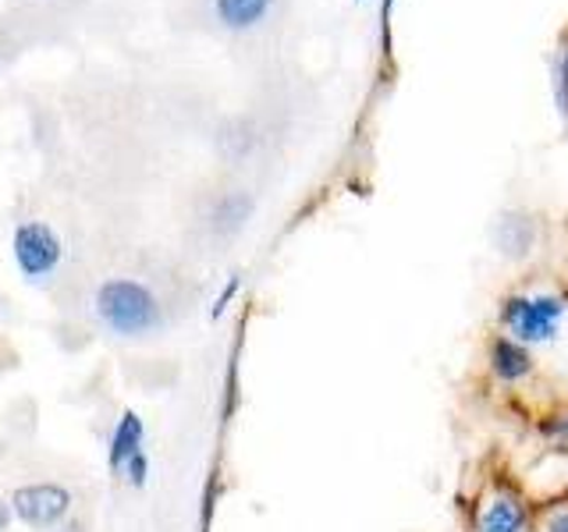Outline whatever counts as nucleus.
Masks as SVG:
<instances>
[{
  "mask_svg": "<svg viewBox=\"0 0 568 532\" xmlns=\"http://www.w3.org/2000/svg\"><path fill=\"white\" fill-rule=\"evenodd\" d=\"M121 475L129 479L132 487H142L146 483V475H150V461H146V451H139V454H132L129 461L121 466Z\"/></svg>",
  "mask_w": 568,
  "mask_h": 532,
  "instance_id": "nucleus-10",
  "label": "nucleus"
},
{
  "mask_svg": "<svg viewBox=\"0 0 568 532\" xmlns=\"http://www.w3.org/2000/svg\"><path fill=\"white\" fill-rule=\"evenodd\" d=\"M8 519H11V508H8L4 501H0V532L8 529Z\"/></svg>",
  "mask_w": 568,
  "mask_h": 532,
  "instance_id": "nucleus-14",
  "label": "nucleus"
},
{
  "mask_svg": "<svg viewBox=\"0 0 568 532\" xmlns=\"http://www.w3.org/2000/svg\"><path fill=\"white\" fill-rule=\"evenodd\" d=\"M544 532H568V511H555V514H550Z\"/></svg>",
  "mask_w": 568,
  "mask_h": 532,
  "instance_id": "nucleus-13",
  "label": "nucleus"
},
{
  "mask_svg": "<svg viewBox=\"0 0 568 532\" xmlns=\"http://www.w3.org/2000/svg\"><path fill=\"white\" fill-rule=\"evenodd\" d=\"M274 0H213V11L227 29H253L260 25Z\"/></svg>",
  "mask_w": 568,
  "mask_h": 532,
  "instance_id": "nucleus-8",
  "label": "nucleus"
},
{
  "mask_svg": "<svg viewBox=\"0 0 568 532\" xmlns=\"http://www.w3.org/2000/svg\"><path fill=\"white\" fill-rule=\"evenodd\" d=\"M540 437L550 440V443H558L561 451H568V408H558V412H550L540 419Z\"/></svg>",
  "mask_w": 568,
  "mask_h": 532,
  "instance_id": "nucleus-9",
  "label": "nucleus"
},
{
  "mask_svg": "<svg viewBox=\"0 0 568 532\" xmlns=\"http://www.w3.org/2000/svg\"><path fill=\"white\" fill-rule=\"evenodd\" d=\"M476 532H526V508L511 497H497L479 511Z\"/></svg>",
  "mask_w": 568,
  "mask_h": 532,
  "instance_id": "nucleus-6",
  "label": "nucleus"
},
{
  "mask_svg": "<svg viewBox=\"0 0 568 532\" xmlns=\"http://www.w3.org/2000/svg\"><path fill=\"white\" fill-rule=\"evenodd\" d=\"M14 263H18V270H22V277L29 280H43L50 277L53 270H58V263H61V238L53 235V231L43 224V221H26V224H18L14 227Z\"/></svg>",
  "mask_w": 568,
  "mask_h": 532,
  "instance_id": "nucleus-3",
  "label": "nucleus"
},
{
  "mask_svg": "<svg viewBox=\"0 0 568 532\" xmlns=\"http://www.w3.org/2000/svg\"><path fill=\"white\" fill-rule=\"evenodd\" d=\"M558 103H561V111L568 114V43H565L561 61H558Z\"/></svg>",
  "mask_w": 568,
  "mask_h": 532,
  "instance_id": "nucleus-11",
  "label": "nucleus"
},
{
  "mask_svg": "<svg viewBox=\"0 0 568 532\" xmlns=\"http://www.w3.org/2000/svg\"><path fill=\"white\" fill-rule=\"evenodd\" d=\"M487 359H490V372L501 383H523L532 372V355L529 345L515 341L511 334H494L487 345Z\"/></svg>",
  "mask_w": 568,
  "mask_h": 532,
  "instance_id": "nucleus-5",
  "label": "nucleus"
},
{
  "mask_svg": "<svg viewBox=\"0 0 568 532\" xmlns=\"http://www.w3.org/2000/svg\"><path fill=\"white\" fill-rule=\"evenodd\" d=\"M142 437H146V430H142V419L135 412H124L118 419V426H114V433H111V451H106L114 472H121L124 461L142 451Z\"/></svg>",
  "mask_w": 568,
  "mask_h": 532,
  "instance_id": "nucleus-7",
  "label": "nucleus"
},
{
  "mask_svg": "<svg viewBox=\"0 0 568 532\" xmlns=\"http://www.w3.org/2000/svg\"><path fill=\"white\" fill-rule=\"evenodd\" d=\"M239 284H242V277H239V274H235V277H231V280H227V288L221 291V298H217V306H213V316H221V313L227 309V301H231V295H235V291H239Z\"/></svg>",
  "mask_w": 568,
  "mask_h": 532,
  "instance_id": "nucleus-12",
  "label": "nucleus"
},
{
  "mask_svg": "<svg viewBox=\"0 0 568 532\" xmlns=\"http://www.w3.org/2000/svg\"><path fill=\"white\" fill-rule=\"evenodd\" d=\"M71 497L64 487H53V483H36V487H22L11 497V508L14 514L22 519L26 525H53L68 511Z\"/></svg>",
  "mask_w": 568,
  "mask_h": 532,
  "instance_id": "nucleus-4",
  "label": "nucleus"
},
{
  "mask_svg": "<svg viewBox=\"0 0 568 532\" xmlns=\"http://www.w3.org/2000/svg\"><path fill=\"white\" fill-rule=\"evenodd\" d=\"M565 298L558 295H508L501 301V327L523 345H547L558 337Z\"/></svg>",
  "mask_w": 568,
  "mask_h": 532,
  "instance_id": "nucleus-2",
  "label": "nucleus"
},
{
  "mask_svg": "<svg viewBox=\"0 0 568 532\" xmlns=\"http://www.w3.org/2000/svg\"><path fill=\"white\" fill-rule=\"evenodd\" d=\"M97 313L106 327L124 337H139L160 327V301L139 280H106L97 291Z\"/></svg>",
  "mask_w": 568,
  "mask_h": 532,
  "instance_id": "nucleus-1",
  "label": "nucleus"
}]
</instances>
